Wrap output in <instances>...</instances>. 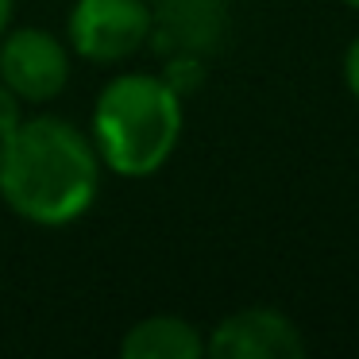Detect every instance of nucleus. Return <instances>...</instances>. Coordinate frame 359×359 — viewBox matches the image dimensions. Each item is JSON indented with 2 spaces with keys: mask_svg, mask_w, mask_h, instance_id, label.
Masks as SVG:
<instances>
[{
  "mask_svg": "<svg viewBox=\"0 0 359 359\" xmlns=\"http://www.w3.org/2000/svg\"><path fill=\"white\" fill-rule=\"evenodd\" d=\"M228 32V0H151L158 55H212Z\"/></svg>",
  "mask_w": 359,
  "mask_h": 359,
  "instance_id": "obj_6",
  "label": "nucleus"
},
{
  "mask_svg": "<svg viewBox=\"0 0 359 359\" xmlns=\"http://www.w3.org/2000/svg\"><path fill=\"white\" fill-rule=\"evenodd\" d=\"M182 97L158 74H120L93 109V147L120 178H151L182 140Z\"/></svg>",
  "mask_w": 359,
  "mask_h": 359,
  "instance_id": "obj_2",
  "label": "nucleus"
},
{
  "mask_svg": "<svg viewBox=\"0 0 359 359\" xmlns=\"http://www.w3.org/2000/svg\"><path fill=\"white\" fill-rule=\"evenodd\" d=\"M340 70H344V86H348V93L359 101V35L348 43V50H344Z\"/></svg>",
  "mask_w": 359,
  "mask_h": 359,
  "instance_id": "obj_10",
  "label": "nucleus"
},
{
  "mask_svg": "<svg viewBox=\"0 0 359 359\" xmlns=\"http://www.w3.org/2000/svg\"><path fill=\"white\" fill-rule=\"evenodd\" d=\"M124 359H201L205 355V336L189 325L186 317H143L120 340Z\"/></svg>",
  "mask_w": 359,
  "mask_h": 359,
  "instance_id": "obj_7",
  "label": "nucleus"
},
{
  "mask_svg": "<svg viewBox=\"0 0 359 359\" xmlns=\"http://www.w3.org/2000/svg\"><path fill=\"white\" fill-rule=\"evenodd\" d=\"M166 58V86L174 89L178 97H186V93H194L197 86H201V78H205V58L201 55H163Z\"/></svg>",
  "mask_w": 359,
  "mask_h": 359,
  "instance_id": "obj_8",
  "label": "nucleus"
},
{
  "mask_svg": "<svg viewBox=\"0 0 359 359\" xmlns=\"http://www.w3.org/2000/svg\"><path fill=\"white\" fill-rule=\"evenodd\" d=\"M12 8H16V0H0V35L8 32V24H12Z\"/></svg>",
  "mask_w": 359,
  "mask_h": 359,
  "instance_id": "obj_11",
  "label": "nucleus"
},
{
  "mask_svg": "<svg viewBox=\"0 0 359 359\" xmlns=\"http://www.w3.org/2000/svg\"><path fill=\"white\" fill-rule=\"evenodd\" d=\"M70 47L97 66L124 62L151 39L147 0H78L70 12Z\"/></svg>",
  "mask_w": 359,
  "mask_h": 359,
  "instance_id": "obj_3",
  "label": "nucleus"
},
{
  "mask_svg": "<svg viewBox=\"0 0 359 359\" xmlns=\"http://www.w3.org/2000/svg\"><path fill=\"white\" fill-rule=\"evenodd\" d=\"M0 81L20 101H55L70 81V50L39 27H16L0 35Z\"/></svg>",
  "mask_w": 359,
  "mask_h": 359,
  "instance_id": "obj_4",
  "label": "nucleus"
},
{
  "mask_svg": "<svg viewBox=\"0 0 359 359\" xmlns=\"http://www.w3.org/2000/svg\"><path fill=\"white\" fill-rule=\"evenodd\" d=\"M205 355L212 359H302L305 336L282 309L251 305L228 313L205 340Z\"/></svg>",
  "mask_w": 359,
  "mask_h": 359,
  "instance_id": "obj_5",
  "label": "nucleus"
},
{
  "mask_svg": "<svg viewBox=\"0 0 359 359\" xmlns=\"http://www.w3.org/2000/svg\"><path fill=\"white\" fill-rule=\"evenodd\" d=\"M20 120H24V116H20V97L0 81V140H8V135L16 132Z\"/></svg>",
  "mask_w": 359,
  "mask_h": 359,
  "instance_id": "obj_9",
  "label": "nucleus"
},
{
  "mask_svg": "<svg viewBox=\"0 0 359 359\" xmlns=\"http://www.w3.org/2000/svg\"><path fill=\"white\" fill-rule=\"evenodd\" d=\"M344 4H348V8H355V12H359V0H344Z\"/></svg>",
  "mask_w": 359,
  "mask_h": 359,
  "instance_id": "obj_12",
  "label": "nucleus"
},
{
  "mask_svg": "<svg viewBox=\"0 0 359 359\" xmlns=\"http://www.w3.org/2000/svg\"><path fill=\"white\" fill-rule=\"evenodd\" d=\"M101 170L93 140L58 116L20 120L0 140V197L16 217L43 228L86 217L101 194Z\"/></svg>",
  "mask_w": 359,
  "mask_h": 359,
  "instance_id": "obj_1",
  "label": "nucleus"
}]
</instances>
